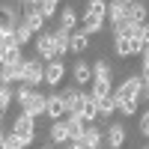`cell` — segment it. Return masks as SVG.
<instances>
[{
	"label": "cell",
	"instance_id": "cell-1",
	"mask_svg": "<svg viewBox=\"0 0 149 149\" xmlns=\"http://www.w3.org/2000/svg\"><path fill=\"white\" fill-rule=\"evenodd\" d=\"M143 74H128L125 81H122L116 90H113V102L116 104H125V102H140V93H143Z\"/></svg>",
	"mask_w": 149,
	"mask_h": 149
},
{
	"label": "cell",
	"instance_id": "cell-2",
	"mask_svg": "<svg viewBox=\"0 0 149 149\" xmlns=\"http://www.w3.org/2000/svg\"><path fill=\"white\" fill-rule=\"evenodd\" d=\"M33 48H36V57L39 60H45V63H57V42H54V30H45L42 36H36V42H33Z\"/></svg>",
	"mask_w": 149,
	"mask_h": 149
},
{
	"label": "cell",
	"instance_id": "cell-3",
	"mask_svg": "<svg viewBox=\"0 0 149 149\" xmlns=\"http://www.w3.org/2000/svg\"><path fill=\"white\" fill-rule=\"evenodd\" d=\"M9 131H15L18 137L30 146V143H33V137H36V119H33V116H27V113H18Z\"/></svg>",
	"mask_w": 149,
	"mask_h": 149
},
{
	"label": "cell",
	"instance_id": "cell-4",
	"mask_svg": "<svg viewBox=\"0 0 149 149\" xmlns=\"http://www.w3.org/2000/svg\"><path fill=\"white\" fill-rule=\"evenodd\" d=\"M21 84L33 86V90H39V84H45V63H39V57L27 60V69H24V81Z\"/></svg>",
	"mask_w": 149,
	"mask_h": 149
},
{
	"label": "cell",
	"instance_id": "cell-5",
	"mask_svg": "<svg viewBox=\"0 0 149 149\" xmlns=\"http://www.w3.org/2000/svg\"><path fill=\"white\" fill-rule=\"evenodd\" d=\"M21 113H27V116H33V119L45 116V113H48V95H45V93H33L27 102L21 104Z\"/></svg>",
	"mask_w": 149,
	"mask_h": 149
},
{
	"label": "cell",
	"instance_id": "cell-6",
	"mask_svg": "<svg viewBox=\"0 0 149 149\" xmlns=\"http://www.w3.org/2000/svg\"><path fill=\"white\" fill-rule=\"evenodd\" d=\"M51 122H63L66 116H69V107L63 104V95L60 93H51L48 95V113H45Z\"/></svg>",
	"mask_w": 149,
	"mask_h": 149
},
{
	"label": "cell",
	"instance_id": "cell-7",
	"mask_svg": "<svg viewBox=\"0 0 149 149\" xmlns=\"http://www.w3.org/2000/svg\"><path fill=\"white\" fill-rule=\"evenodd\" d=\"M107 21H110L113 30L122 21H128V0H113V3H107Z\"/></svg>",
	"mask_w": 149,
	"mask_h": 149
},
{
	"label": "cell",
	"instance_id": "cell-8",
	"mask_svg": "<svg viewBox=\"0 0 149 149\" xmlns=\"http://www.w3.org/2000/svg\"><path fill=\"white\" fill-rule=\"evenodd\" d=\"M104 143L110 149H122V143H125V125L122 122H110L104 128Z\"/></svg>",
	"mask_w": 149,
	"mask_h": 149
},
{
	"label": "cell",
	"instance_id": "cell-9",
	"mask_svg": "<svg viewBox=\"0 0 149 149\" xmlns=\"http://www.w3.org/2000/svg\"><path fill=\"white\" fill-rule=\"evenodd\" d=\"M57 30H66V33L81 30V27H78V12H74L72 6H63V12L57 15Z\"/></svg>",
	"mask_w": 149,
	"mask_h": 149
},
{
	"label": "cell",
	"instance_id": "cell-10",
	"mask_svg": "<svg viewBox=\"0 0 149 149\" xmlns=\"http://www.w3.org/2000/svg\"><path fill=\"white\" fill-rule=\"evenodd\" d=\"M63 78H66L63 60H57V63H45V84H48V86H60Z\"/></svg>",
	"mask_w": 149,
	"mask_h": 149
},
{
	"label": "cell",
	"instance_id": "cell-11",
	"mask_svg": "<svg viewBox=\"0 0 149 149\" xmlns=\"http://www.w3.org/2000/svg\"><path fill=\"white\" fill-rule=\"evenodd\" d=\"M48 137H51V143H57V146H69V143H72V134H69L66 119H63V122H51V131H48Z\"/></svg>",
	"mask_w": 149,
	"mask_h": 149
},
{
	"label": "cell",
	"instance_id": "cell-12",
	"mask_svg": "<svg viewBox=\"0 0 149 149\" xmlns=\"http://www.w3.org/2000/svg\"><path fill=\"white\" fill-rule=\"evenodd\" d=\"M72 74H74V84L78 86H90L93 84V66L86 63V60H78L74 69H72Z\"/></svg>",
	"mask_w": 149,
	"mask_h": 149
},
{
	"label": "cell",
	"instance_id": "cell-13",
	"mask_svg": "<svg viewBox=\"0 0 149 149\" xmlns=\"http://www.w3.org/2000/svg\"><path fill=\"white\" fill-rule=\"evenodd\" d=\"M113 54H116V57H131V54H137V51H134V39H131V36H122V33H113Z\"/></svg>",
	"mask_w": 149,
	"mask_h": 149
},
{
	"label": "cell",
	"instance_id": "cell-14",
	"mask_svg": "<svg viewBox=\"0 0 149 149\" xmlns=\"http://www.w3.org/2000/svg\"><path fill=\"white\" fill-rule=\"evenodd\" d=\"M93 81H98V84H110L113 81V69H110L107 60H95L93 63Z\"/></svg>",
	"mask_w": 149,
	"mask_h": 149
},
{
	"label": "cell",
	"instance_id": "cell-15",
	"mask_svg": "<svg viewBox=\"0 0 149 149\" xmlns=\"http://www.w3.org/2000/svg\"><path fill=\"white\" fill-rule=\"evenodd\" d=\"M81 30L86 33V36H95V33H102L104 30V18H95V15H81Z\"/></svg>",
	"mask_w": 149,
	"mask_h": 149
},
{
	"label": "cell",
	"instance_id": "cell-16",
	"mask_svg": "<svg viewBox=\"0 0 149 149\" xmlns=\"http://www.w3.org/2000/svg\"><path fill=\"white\" fill-rule=\"evenodd\" d=\"M54 42H57V57L63 60V57L72 51V33H66V30H54Z\"/></svg>",
	"mask_w": 149,
	"mask_h": 149
},
{
	"label": "cell",
	"instance_id": "cell-17",
	"mask_svg": "<svg viewBox=\"0 0 149 149\" xmlns=\"http://www.w3.org/2000/svg\"><path fill=\"white\" fill-rule=\"evenodd\" d=\"M81 143H86V146H93V149H98L104 143V131L98 128V125H86V134H84V140Z\"/></svg>",
	"mask_w": 149,
	"mask_h": 149
},
{
	"label": "cell",
	"instance_id": "cell-18",
	"mask_svg": "<svg viewBox=\"0 0 149 149\" xmlns=\"http://www.w3.org/2000/svg\"><path fill=\"white\" fill-rule=\"evenodd\" d=\"M128 21L146 24V3H140V0H128Z\"/></svg>",
	"mask_w": 149,
	"mask_h": 149
},
{
	"label": "cell",
	"instance_id": "cell-19",
	"mask_svg": "<svg viewBox=\"0 0 149 149\" xmlns=\"http://www.w3.org/2000/svg\"><path fill=\"white\" fill-rule=\"evenodd\" d=\"M36 9H39V15L48 21V18H57L60 15V3H57V0H42V3H39V0H36Z\"/></svg>",
	"mask_w": 149,
	"mask_h": 149
},
{
	"label": "cell",
	"instance_id": "cell-20",
	"mask_svg": "<svg viewBox=\"0 0 149 149\" xmlns=\"http://www.w3.org/2000/svg\"><path fill=\"white\" fill-rule=\"evenodd\" d=\"M95 104H98V119H110V116L119 110V104L113 102V95H110V98H102V102H95Z\"/></svg>",
	"mask_w": 149,
	"mask_h": 149
},
{
	"label": "cell",
	"instance_id": "cell-21",
	"mask_svg": "<svg viewBox=\"0 0 149 149\" xmlns=\"http://www.w3.org/2000/svg\"><path fill=\"white\" fill-rule=\"evenodd\" d=\"M15 39H18V45L24 48V45H30V42H36V33L27 27V21L21 18V24H18V30H15Z\"/></svg>",
	"mask_w": 149,
	"mask_h": 149
},
{
	"label": "cell",
	"instance_id": "cell-22",
	"mask_svg": "<svg viewBox=\"0 0 149 149\" xmlns=\"http://www.w3.org/2000/svg\"><path fill=\"white\" fill-rule=\"evenodd\" d=\"M0 143H3V149H27V143H24L15 131H3L0 134Z\"/></svg>",
	"mask_w": 149,
	"mask_h": 149
},
{
	"label": "cell",
	"instance_id": "cell-23",
	"mask_svg": "<svg viewBox=\"0 0 149 149\" xmlns=\"http://www.w3.org/2000/svg\"><path fill=\"white\" fill-rule=\"evenodd\" d=\"M24 63V48H12V51L0 54V66H18Z\"/></svg>",
	"mask_w": 149,
	"mask_h": 149
},
{
	"label": "cell",
	"instance_id": "cell-24",
	"mask_svg": "<svg viewBox=\"0 0 149 149\" xmlns=\"http://www.w3.org/2000/svg\"><path fill=\"white\" fill-rule=\"evenodd\" d=\"M86 48H90V36H86L84 30H74L72 33V51L81 54V51H86Z\"/></svg>",
	"mask_w": 149,
	"mask_h": 149
},
{
	"label": "cell",
	"instance_id": "cell-25",
	"mask_svg": "<svg viewBox=\"0 0 149 149\" xmlns=\"http://www.w3.org/2000/svg\"><path fill=\"white\" fill-rule=\"evenodd\" d=\"M86 15H95V18L107 21V3L104 0H90V3H86Z\"/></svg>",
	"mask_w": 149,
	"mask_h": 149
},
{
	"label": "cell",
	"instance_id": "cell-26",
	"mask_svg": "<svg viewBox=\"0 0 149 149\" xmlns=\"http://www.w3.org/2000/svg\"><path fill=\"white\" fill-rule=\"evenodd\" d=\"M12 84H0V110H9V104H12Z\"/></svg>",
	"mask_w": 149,
	"mask_h": 149
},
{
	"label": "cell",
	"instance_id": "cell-27",
	"mask_svg": "<svg viewBox=\"0 0 149 149\" xmlns=\"http://www.w3.org/2000/svg\"><path fill=\"white\" fill-rule=\"evenodd\" d=\"M33 93H39V90H33V86H27V84H18V90H15V98H18V104H24V102H27V98H30Z\"/></svg>",
	"mask_w": 149,
	"mask_h": 149
},
{
	"label": "cell",
	"instance_id": "cell-28",
	"mask_svg": "<svg viewBox=\"0 0 149 149\" xmlns=\"http://www.w3.org/2000/svg\"><path fill=\"white\" fill-rule=\"evenodd\" d=\"M140 107V102H125V104H119V113L122 116H134V110Z\"/></svg>",
	"mask_w": 149,
	"mask_h": 149
},
{
	"label": "cell",
	"instance_id": "cell-29",
	"mask_svg": "<svg viewBox=\"0 0 149 149\" xmlns=\"http://www.w3.org/2000/svg\"><path fill=\"white\" fill-rule=\"evenodd\" d=\"M137 128H140V134H143V137H149V110H143V113H140Z\"/></svg>",
	"mask_w": 149,
	"mask_h": 149
},
{
	"label": "cell",
	"instance_id": "cell-30",
	"mask_svg": "<svg viewBox=\"0 0 149 149\" xmlns=\"http://www.w3.org/2000/svg\"><path fill=\"white\" fill-rule=\"evenodd\" d=\"M140 66H143V72H140V74H143V81L149 84V48L143 51V63H140Z\"/></svg>",
	"mask_w": 149,
	"mask_h": 149
},
{
	"label": "cell",
	"instance_id": "cell-31",
	"mask_svg": "<svg viewBox=\"0 0 149 149\" xmlns=\"http://www.w3.org/2000/svg\"><path fill=\"white\" fill-rule=\"evenodd\" d=\"M69 149H93V146H86V143H69Z\"/></svg>",
	"mask_w": 149,
	"mask_h": 149
},
{
	"label": "cell",
	"instance_id": "cell-32",
	"mask_svg": "<svg viewBox=\"0 0 149 149\" xmlns=\"http://www.w3.org/2000/svg\"><path fill=\"white\" fill-rule=\"evenodd\" d=\"M42 149H51V146H42Z\"/></svg>",
	"mask_w": 149,
	"mask_h": 149
},
{
	"label": "cell",
	"instance_id": "cell-33",
	"mask_svg": "<svg viewBox=\"0 0 149 149\" xmlns=\"http://www.w3.org/2000/svg\"><path fill=\"white\" fill-rule=\"evenodd\" d=\"M63 149H69V146H63Z\"/></svg>",
	"mask_w": 149,
	"mask_h": 149
},
{
	"label": "cell",
	"instance_id": "cell-34",
	"mask_svg": "<svg viewBox=\"0 0 149 149\" xmlns=\"http://www.w3.org/2000/svg\"><path fill=\"white\" fill-rule=\"evenodd\" d=\"M143 149H149V146H143Z\"/></svg>",
	"mask_w": 149,
	"mask_h": 149
}]
</instances>
